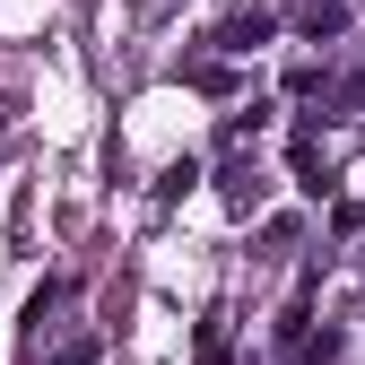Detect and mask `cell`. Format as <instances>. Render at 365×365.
<instances>
[{"mask_svg": "<svg viewBox=\"0 0 365 365\" xmlns=\"http://www.w3.org/2000/svg\"><path fill=\"white\" fill-rule=\"evenodd\" d=\"M53 365H96V339H70V348H61Z\"/></svg>", "mask_w": 365, "mask_h": 365, "instance_id": "7", "label": "cell"}, {"mask_svg": "<svg viewBox=\"0 0 365 365\" xmlns=\"http://www.w3.org/2000/svg\"><path fill=\"white\" fill-rule=\"evenodd\" d=\"M192 182H200V157H174V165L157 174V200H182V192H192Z\"/></svg>", "mask_w": 365, "mask_h": 365, "instance_id": "5", "label": "cell"}, {"mask_svg": "<svg viewBox=\"0 0 365 365\" xmlns=\"http://www.w3.org/2000/svg\"><path fill=\"white\" fill-rule=\"evenodd\" d=\"M0 148H9V113H0Z\"/></svg>", "mask_w": 365, "mask_h": 365, "instance_id": "8", "label": "cell"}, {"mask_svg": "<svg viewBox=\"0 0 365 365\" xmlns=\"http://www.w3.org/2000/svg\"><path fill=\"white\" fill-rule=\"evenodd\" d=\"M269 35H279V18H269V9H244V18L217 26V53H252V43H269Z\"/></svg>", "mask_w": 365, "mask_h": 365, "instance_id": "1", "label": "cell"}, {"mask_svg": "<svg viewBox=\"0 0 365 365\" xmlns=\"http://www.w3.org/2000/svg\"><path fill=\"white\" fill-rule=\"evenodd\" d=\"M192 365H235V339H226V313H209V322H200V348H192Z\"/></svg>", "mask_w": 365, "mask_h": 365, "instance_id": "3", "label": "cell"}, {"mask_svg": "<svg viewBox=\"0 0 365 365\" xmlns=\"http://www.w3.org/2000/svg\"><path fill=\"white\" fill-rule=\"evenodd\" d=\"M192 87H200V96H235V70H226V61H200Z\"/></svg>", "mask_w": 365, "mask_h": 365, "instance_id": "6", "label": "cell"}, {"mask_svg": "<svg viewBox=\"0 0 365 365\" xmlns=\"http://www.w3.org/2000/svg\"><path fill=\"white\" fill-rule=\"evenodd\" d=\"M348 35V0H313V18H304V43H339Z\"/></svg>", "mask_w": 365, "mask_h": 365, "instance_id": "2", "label": "cell"}, {"mask_svg": "<svg viewBox=\"0 0 365 365\" xmlns=\"http://www.w3.org/2000/svg\"><path fill=\"white\" fill-rule=\"evenodd\" d=\"M279 348H287V356H304V348H313V313H304V296L279 313Z\"/></svg>", "mask_w": 365, "mask_h": 365, "instance_id": "4", "label": "cell"}]
</instances>
